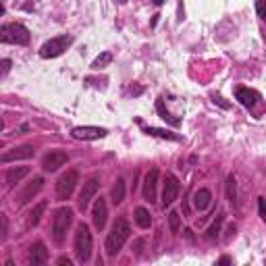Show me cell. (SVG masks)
<instances>
[{
	"instance_id": "cell-20",
	"label": "cell",
	"mask_w": 266,
	"mask_h": 266,
	"mask_svg": "<svg viewBox=\"0 0 266 266\" xmlns=\"http://www.w3.org/2000/svg\"><path fill=\"white\" fill-rule=\"evenodd\" d=\"M156 110H158V114H160V119L168 121V123H171V125H175V127H177V125H181V119L173 117V114L164 108V102H162V100H158V102H156Z\"/></svg>"
},
{
	"instance_id": "cell-10",
	"label": "cell",
	"mask_w": 266,
	"mask_h": 266,
	"mask_svg": "<svg viewBox=\"0 0 266 266\" xmlns=\"http://www.w3.org/2000/svg\"><path fill=\"white\" fill-rule=\"evenodd\" d=\"M42 187H44V179H42V177H33V179L23 187V191L19 193L17 202H19V204H27L29 200H33L35 196H38Z\"/></svg>"
},
{
	"instance_id": "cell-29",
	"label": "cell",
	"mask_w": 266,
	"mask_h": 266,
	"mask_svg": "<svg viewBox=\"0 0 266 266\" xmlns=\"http://www.w3.org/2000/svg\"><path fill=\"white\" fill-rule=\"evenodd\" d=\"M258 210H260V216L266 223V198H258Z\"/></svg>"
},
{
	"instance_id": "cell-11",
	"label": "cell",
	"mask_w": 266,
	"mask_h": 266,
	"mask_svg": "<svg viewBox=\"0 0 266 266\" xmlns=\"http://www.w3.org/2000/svg\"><path fill=\"white\" fill-rule=\"evenodd\" d=\"M98 187H100L98 179H87V181L83 183V189H81V193H79V208H81V210H87V206H90L92 198L96 196V191H98Z\"/></svg>"
},
{
	"instance_id": "cell-19",
	"label": "cell",
	"mask_w": 266,
	"mask_h": 266,
	"mask_svg": "<svg viewBox=\"0 0 266 266\" xmlns=\"http://www.w3.org/2000/svg\"><path fill=\"white\" fill-rule=\"evenodd\" d=\"M110 198L114 204H121L125 200V179H117V183H114V187L110 191Z\"/></svg>"
},
{
	"instance_id": "cell-15",
	"label": "cell",
	"mask_w": 266,
	"mask_h": 266,
	"mask_svg": "<svg viewBox=\"0 0 266 266\" xmlns=\"http://www.w3.org/2000/svg\"><path fill=\"white\" fill-rule=\"evenodd\" d=\"M235 98L239 100V104H243L245 108H252V106L258 104L260 94L256 90H250V87H239V90L235 92Z\"/></svg>"
},
{
	"instance_id": "cell-32",
	"label": "cell",
	"mask_w": 266,
	"mask_h": 266,
	"mask_svg": "<svg viewBox=\"0 0 266 266\" xmlns=\"http://www.w3.org/2000/svg\"><path fill=\"white\" fill-rule=\"evenodd\" d=\"M56 264H67V266H71V260H69V258H58Z\"/></svg>"
},
{
	"instance_id": "cell-28",
	"label": "cell",
	"mask_w": 266,
	"mask_h": 266,
	"mask_svg": "<svg viewBox=\"0 0 266 266\" xmlns=\"http://www.w3.org/2000/svg\"><path fill=\"white\" fill-rule=\"evenodd\" d=\"M256 11L262 21H266V0H256Z\"/></svg>"
},
{
	"instance_id": "cell-25",
	"label": "cell",
	"mask_w": 266,
	"mask_h": 266,
	"mask_svg": "<svg viewBox=\"0 0 266 266\" xmlns=\"http://www.w3.org/2000/svg\"><path fill=\"white\" fill-rule=\"evenodd\" d=\"M227 196L231 204H237V183H235L233 175H229V179H227Z\"/></svg>"
},
{
	"instance_id": "cell-30",
	"label": "cell",
	"mask_w": 266,
	"mask_h": 266,
	"mask_svg": "<svg viewBox=\"0 0 266 266\" xmlns=\"http://www.w3.org/2000/svg\"><path fill=\"white\" fill-rule=\"evenodd\" d=\"M212 98H214V102H218L220 106H223V108H229V104H227L223 98H220V96H212Z\"/></svg>"
},
{
	"instance_id": "cell-17",
	"label": "cell",
	"mask_w": 266,
	"mask_h": 266,
	"mask_svg": "<svg viewBox=\"0 0 266 266\" xmlns=\"http://www.w3.org/2000/svg\"><path fill=\"white\" fill-rule=\"evenodd\" d=\"M210 202H212V193H210V189L202 187V189H198L196 193H193V206H196L198 210H206V208L210 206Z\"/></svg>"
},
{
	"instance_id": "cell-34",
	"label": "cell",
	"mask_w": 266,
	"mask_h": 266,
	"mask_svg": "<svg viewBox=\"0 0 266 266\" xmlns=\"http://www.w3.org/2000/svg\"><path fill=\"white\" fill-rule=\"evenodd\" d=\"M164 2V0H154V4H162Z\"/></svg>"
},
{
	"instance_id": "cell-14",
	"label": "cell",
	"mask_w": 266,
	"mask_h": 266,
	"mask_svg": "<svg viewBox=\"0 0 266 266\" xmlns=\"http://www.w3.org/2000/svg\"><path fill=\"white\" fill-rule=\"evenodd\" d=\"M104 135H106V129H102V127L85 125V127H75L73 129V137L75 139H100Z\"/></svg>"
},
{
	"instance_id": "cell-1",
	"label": "cell",
	"mask_w": 266,
	"mask_h": 266,
	"mask_svg": "<svg viewBox=\"0 0 266 266\" xmlns=\"http://www.w3.org/2000/svg\"><path fill=\"white\" fill-rule=\"evenodd\" d=\"M131 235V227L127 223V218L125 216H119L117 220H114V225L110 229V233L108 237H106V254L108 256H117L121 252V247L125 245V241L129 239Z\"/></svg>"
},
{
	"instance_id": "cell-24",
	"label": "cell",
	"mask_w": 266,
	"mask_h": 266,
	"mask_svg": "<svg viewBox=\"0 0 266 266\" xmlns=\"http://www.w3.org/2000/svg\"><path fill=\"white\" fill-rule=\"evenodd\" d=\"M44 210H46V202H40L38 204V206H35L33 210H31V214H29V227H35V225H38L40 223V218H42V212Z\"/></svg>"
},
{
	"instance_id": "cell-12",
	"label": "cell",
	"mask_w": 266,
	"mask_h": 266,
	"mask_svg": "<svg viewBox=\"0 0 266 266\" xmlns=\"http://www.w3.org/2000/svg\"><path fill=\"white\" fill-rule=\"evenodd\" d=\"M106 216H108V206H106V200L104 198L96 200L94 210H92V220H94V227L98 229V231H102V229H104Z\"/></svg>"
},
{
	"instance_id": "cell-23",
	"label": "cell",
	"mask_w": 266,
	"mask_h": 266,
	"mask_svg": "<svg viewBox=\"0 0 266 266\" xmlns=\"http://www.w3.org/2000/svg\"><path fill=\"white\" fill-rule=\"evenodd\" d=\"M223 220H225V216H218V218L214 220V223H212V225L206 229V233H204V239H208V241H210V239H214V237L220 233V227H223Z\"/></svg>"
},
{
	"instance_id": "cell-22",
	"label": "cell",
	"mask_w": 266,
	"mask_h": 266,
	"mask_svg": "<svg viewBox=\"0 0 266 266\" xmlns=\"http://www.w3.org/2000/svg\"><path fill=\"white\" fill-rule=\"evenodd\" d=\"M135 223L141 227V229H148L152 225V216H150V212L146 208H137L135 210Z\"/></svg>"
},
{
	"instance_id": "cell-3",
	"label": "cell",
	"mask_w": 266,
	"mask_h": 266,
	"mask_svg": "<svg viewBox=\"0 0 266 266\" xmlns=\"http://www.w3.org/2000/svg\"><path fill=\"white\" fill-rule=\"evenodd\" d=\"M71 220H73V210L69 206H63L54 212V218H52V237H54L56 243H63L67 231L71 227Z\"/></svg>"
},
{
	"instance_id": "cell-31",
	"label": "cell",
	"mask_w": 266,
	"mask_h": 266,
	"mask_svg": "<svg viewBox=\"0 0 266 266\" xmlns=\"http://www.w3.org/2000/svg\"><path fill=\"white\" fill-rule=\"evenodd\" d=\"M8 69H11V60L4 58L2 60V73H8Z\"/></svg>"
},
{
	"instance_id": "cell-6",
	"label": "cell",
	"mask_w": 266,
	"mask_h": 266,
	"mask_svg": "<svg viewBox=\"0 0 266 266\" xmlns=\"http://www.w3.org/2000/svg\"><path fill=\"white\" fill-rule=\"evenodd\" d=\"M77 183H79V173L75 171V168H71V171H67L56 183V200H60V202L69 200Z\"/></svg>"
},
{
	"instance_id": "cell-33",
	"label": "cell",
	"mask_w": 266,
	"mask_h": 266,
	"mask_svg": "<svg viewBox=\"0 0 266 266\" xmlns=\"http://www.w3.org/2000/svg\"><path fill=\"white\" fill-rule=\"evenodd\" d=\"M229 262H231V258H227V256H225V258H220V260H218V264H229Z\"/></svg>"
},
{
	"instance_id": "cell-4",
	"label": "cell",
	"mask_w": 266,
	"mask_h": 266,
	"mask_svg": "<svg viewBox=\"0 0 266 266\" xmlns=\"http://www.w3.org/2000/svg\"><path fill=\"white\" fill-rule=\"evenodd\" d=\"M0 42L25 46V44H29V31L21 23H6L0 27Z\"/></svg>"
},
{
	"instance_id": "cell-9",
	"label": "cell",
	"mask_w": 266,
	"mask_h": 266,
	"mask_svg": "<svg viewBox=\"0 0 266 266\" xmlns=\"http://www.w3.org/2000/svg\"><path fill=\"white\" fill-rule=\"evenodd\" d=\"M158 168L152 166L144 177V200L146 202H154L156 200V185H158Z\"/></svg>"
},
{
	"instance_id": "cell-7",
	"label": "cell",
	"mask_w": 266,
	"mask_h": 266,
	"mask_svg": "<svg viewBox=\"0 0 266 266\" xmlns=\"http://www.w3.org/2000/svg\"><path fill=\"white\" fill-rule=\"evenodd\" d=\"M67 160H69L67 152H63V150H52V152H48L46 156H44L42 168H44V171H48V173H54V171H58L60 166H65Z\"/></svg>"
},
{
	"instance_id": "cell-8",
	"label": "cell",
	"mask_w": 266,
	"mask_h": 266,
	"mask_svg": "<svg viewBox=\"0 0 266 266\" xmlns=\"http://www.w3.org/2000/svg\"><path fill=\"white\" fill-rule=\"evenodd\" d=\"M179 196V179L175 175H166L164 179V189H162V206H171V204Z\"/></svg>"
},
{
	"instance_id": "cell-27",
	"label": "cell",
	"mask_w": 266,
	"mask_h": 266,
	"mask_svg": "<svg viewBox=\"0 0 266 266\" xmlns=\"http://www.w3.org/2000/svg\"><path fill=\"white\" fill-rule=\"evenodd\" d=\"M168 227H171V233H179V227H181V218H179V212H171L168 214Z\"/></svg>"
},
{
	"instance_id": "cell-13",
	"label": "cell",
	"mask_w": 266,
	"mask_h": 266,
	"mask_svg": "<svg viewBox=\"0 0 266 266\" xmlns=\"http://www.w3.org/2000/svg\"><path fill=\"white\" fill-rule=\"evenodd\" d=\"M33 154H35V148H33V146H19V148L11 150V152L2 154V158H0V160H2V162H13V160H27V158H31Z\"/></svg>"
},
{
	"instance_id": "cell-26",
	"label": "cell",
	"mask_w": 266,
	"mask_h": 266,
	"mask_svg": "<svg viewBox=\"0 0 266 266\" xmlns=\"http://www.w3.org/2000/svg\"><path fill=\"white\" fill-rule=\"evenodd\" d=\"M110 60H112V54H110V52H102V54L92 63V69H96V71H98V69H104L106 65L110 63Z\"/></svg>"
},
{
	"instance_id": "cell-2",
	"label": "cell",
	"mask_w": 266,
	"mask_h": 266,
	"mask_svg": "<svg viewBox=\"0 0 266 266\" xmlns=\"http://www.w3.org/2000/svg\"><path fill=\"white\" fill-rule=\"evenodd\" d=\"M75 256L79 262H87L92 256V233H90V227L85 223H79L77 225V231H75Z\"/></svg>"
},
{
	"instance_id": "cell-16",
	"label": "cell",
	"mask_w": 266,
	"mask_h": 266,
	"mask_svg": "<svg viewBox=\"0 0 266 266\" xmlns=\"http://www.w3.org/2000/svg\"><path fill=\"white\" fill-rule=\"evenodd\" d=\"M48 260V250L46 245L42 241H35L31 247H29V262L31 264H44Z\"/></svg>"
},
{
	"instance_id": "cell-18",
	"label": "cell",
	"mask_w": 266,
	"mask_h": 266,
	"mask_svg": "<svg viewBox=\"0 0 266 266\" xmlns=\"http://www.w3.org/2000/svg\"><path fill=\"white\" fill-rule=\"evenodd\" d=\"M27 175H29V166H13V168H8V173H6V183L17 185V183H21V179Z\"/></svg>"
},
{
	"instance_id": "cell-21",
	"label": "cell",
	"mask_w": 266,
	"mask_h": 266,
	"mask_svg": "<svg viewBox=\"0 0 266 266\" xmlns=\"http://www.w3.org/2000/svg\"><path fill=\"white\" fill-rule=\"evenodd\" d=\"M146 133L148 135H154V137H162V139H173V141H177V139H181L177 133H171V131H166V129H156V127H146Z\"/></svg>"
},
{
	"instance_id": "cell-5",
	"label": "cell",
	"mask_w": 266,
	"mask_h": 266,
	"mask_svg": "<svg viewBox=\"0 0 266 266\" xmlns=\"http://www.w3.org/2000/svg\"><path fill=\"white\" fill-rule=\"evenodd\" d=\"M71 42H73L71 35H56V38H50L48 42L42 44L40 56L42 58H56V56H60L71 46Z\"/></svg>"
}]
</instances>
